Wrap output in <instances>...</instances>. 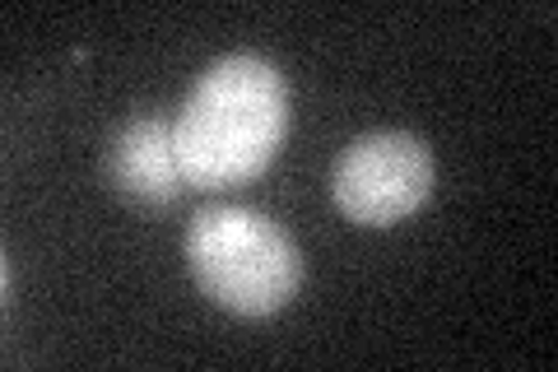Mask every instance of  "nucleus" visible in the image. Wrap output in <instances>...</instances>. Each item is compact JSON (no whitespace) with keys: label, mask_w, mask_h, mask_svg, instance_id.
Wrapping results in <instances>:
<instances>
[{"label":"nucleus","mask_w":558,"mask_h":372,"mask_svg":"<svg viewBox=\"0 0 558 372\" xmlns=\"http://www.w3.org/2000/svg\"><path fill=\"white\" fill-rule=\"evenodd\" d=\"M108 177L121 196L135 205H172L182 196L186 177L172 145V121L163 117H131L108 145Z\"/></svg>","instance_id":"20e7f679"},{"label":"nucleus","mask_w":558,"mask_h":372,"mask_svg":"<svg viewBox=\"0 0 558 372\" xmlns=\"http://www.w3.org/2000/svg\"><path fill=\"white\" fill-rule=\"evenodd\" d=\"M438 182V164L424 135L381 127L340 149L330 168V201L349 224L391 228L424 209Z\"/></svg>","instance_id":"7ed1b4c3"},{"label":"nucleus","mask_w":558,"mask_h":372,"mask_svg":"<svg viewBox=\"0 0 558 372\" xmlns=\"http://www.w3.org/2000/svg\"><path fill=\"white\" fill-rule=\"evenodd\" d=\"M186 265L196 289L233 316H270L303 285V256L289 228L247 205L201 209L186 228Z\"/></svg>","instance_id":"f03ea898"},{"label":"nucleus","mask_w":558,"mask_h":372,"mask_svg":"<svg viewBox=\"0 0 558 372\" xmlns=\"http://www.w3.org/2000/svg\"><path fill=\"white\" fill-rule=\"evenodd\" d=\"M289 135V80L256 51L209 61L172 117V145L186 187L223 191L270 164Z\"/></svg>","instance_id":"f257e3e1"}]
</instances>
